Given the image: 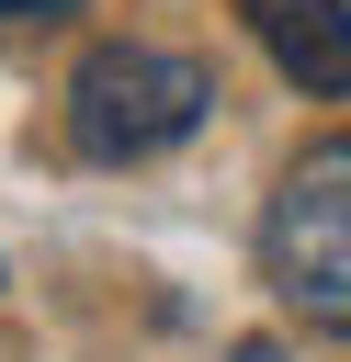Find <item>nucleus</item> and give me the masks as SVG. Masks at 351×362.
<instances>
[{
	"instance_id": "1",
	"label": "nucleus",
	"mask_w": 351,
	"mask_h": 362,
	"mask_svg": "<svg viewBox=\"0 0 351 362\" xmlns=\"http://www.w3.org/2000/svg\"><path fill=\"white\" fill-rule=\"evenodd\" d=\"M260 272H272V294H283L306 328L351 339V136H317V147L272 181Z\"/></svg>"
},
{
	"instance_id": "4",
	"label": "nucleus",
	"mask_w": 351,
	"mask_h": 362,
	"mask_svg": "<svg viewBox=\"0 0 351 362\" xmlns=\"http://www.w3.org/2000/svg\"><path fill=\"white\" fill-rule=\"evenodd\" d=\"M45 11H79V0H0V23H45Z\"/></svg>"
},
{
	"instance_id": "5",
	"label": "nucleus",
	"mask_w": 351,
	"mask_h": 362,
	"mask_svg": "<svg viewBox=\"0 0 351 362\" xmlns=\"http://www.w3.org/2000/svg\"><path fill=\"white\" fill-rule=\"evenodd\" d=\"M238 362H283V339H238Z\"/></svg>"
},
{
	"instance_id": "2",
	"label": "nucleus",
	"mask_w": 351,
	"mask_h": 362,
	"mask_svg": "<svg viewBox=\"0 0 351 362\" xmlns=\"http://www.w3.org/2000/svg\"><path fill=\"white\" fill-rule=\"evenodd\" d=\"M215 113V68L181 45H91L68 79V136L91 158H159Z\"/></svg>"
},
{
	"instance_id": "3",
	"label": "nucleus",
	"mask_w": 351,
	"mask_h": 362,
	"mask_svg": "<svg viewBox=\"0 0 351 362\" xmlns=\"http://www.w3.org/2000/svg\"><path fill=\"white\" fill-rule=\"evenodd\" d=\"M238 23L260 34V57L306 102H340L351 90V0H238Z\"/></svg>"
}]
</instances>
